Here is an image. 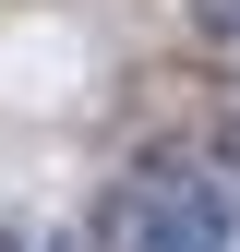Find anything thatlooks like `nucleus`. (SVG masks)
Listing matches in <instances>:
<instances>
[{
  "label": "nucleus",
  "instance_id": "4",
  "mask_svg": "<svg viewBox=\"0 0 240 252\" xmlns=\"http://www.w3.org/2000/svg\"><path fill=\"white\" fill-rule=\"evenodd\" d=\"M216 144H228V168H240V120H228V132H216Z\"/></svg>",
  "mask_w": 240,
  "mask_h": 252
},
{
  "label": "nucleus",
  "instance_id": "1",
  "mask_svg": "<svg viewBox=\"0 0 240 252\" xmlns=\"http://www.w3.org/2000/svg\"><path fill=\"white\" fill-rule=\"evenodd\" d=\"M192 36L204 48H240V0H192Z\"/></svg>",
  "mask_w": 240,
  "mask_h": 252
},
{
  "label": "nucleus",
  "instance_id": "2",
  "mask_svg": "<svg viewBox=\"0 0 240 252\" xmlns=\"http://www.w3.org/2000/svg\"><path fill=\"white\" fill-rule=\"evenodd\" d=\"M36 252H96V240H72V228H48V240H36Z\"/></svg>",
  "mask_w": 240,
  "mask_h": 252
},
{
  "label": "nucleus",
  "instance_id": "3",
  "mask_svg": "<svg viewBox=\"0 0 240 252\" xmlns=\"http://www.w3.org/2000/svg\"><path fill=\"white\" fill-rule=\"evenodd\" d=\"M0 252H36V240H24V228H0Z\"/></svg>",
  "mask_w": 240,
  "mask_h": 252
}]
</instances>
